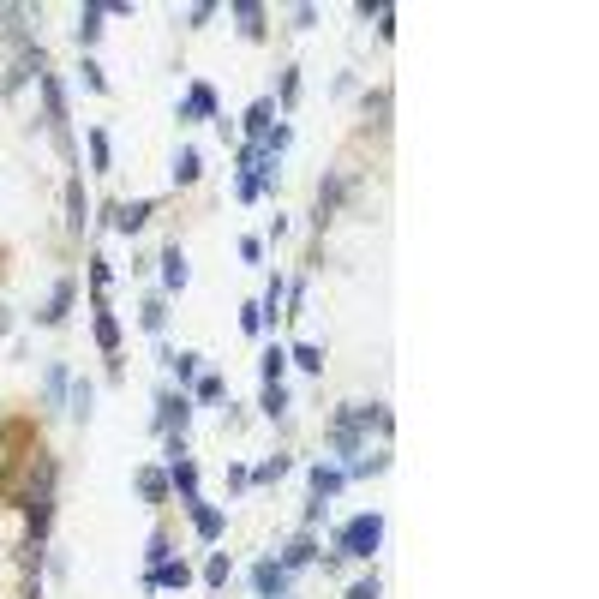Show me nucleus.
<instances>
[{
	"mask_svg": "<svg viewBox=\"0 0 599 599\" xmlns=\"http://www.w3.org/2000/svg\"><path fill=\"white\" fill-rule=\"evenodd\" d=\"M54 492H60V462L48 450H30L24 468L12 474L6 498L24 510V528H30V546H48V528H54Z\"/></svg>",
	"mask_w": 599,
	"mask_h": 599,
	"instance_id": "1",
	"label": "nucleus"
},
{
	"mask_svg": "<svg viewBox=\"0 0 599 599\" xmlns=\"http://www.w3.org/2000/svg\"><path fill=\"white\" fill-rule=\"evenodd\" d=\"M372 432L390 438V432H396V414H390L384 402H342V408L330 414V426H324V450H330V462L342 468V462H354L360 450H372Z\"/></svg>",
	"mask_w": 599,
	"mask_h": 599,
	"instance_id": "2",
	"label": "nucleus"
},
{
	"mask_svg": "<svg viewBox=\"0 0 599 599\" xmlns=\"http://www.w3.org/2000/svg\"><path fill=\"white\" fill-rule=\"evenodd\" d=\"M378 546H384V516H378V510H360V516H348V522L330 534V552H336L342 564H372Z\"/></svg>",
	"mask_w": 599,
	"mask_h": 599,
	"instance_id": "3",
	"label": "nucleus"
},
{
	"mask_svg": "<svg viewBox=\"0 0 599 599\" xmlns=\"http://www.w3.org/2000/svg\"><path fill=\"white\" fill-rule=\"evenodd\" d=\"M36 90H42V126H48V138L60 144V156L72 162V156H78V144H72V126H66V90H60V78H54V72H42V78H36Z\"/></svg>",
	"mask_w": 599,
	"mask_h": 599,
	"instance_id": "4",
	"label": "nucleus"
},
{
	"mask_svg": "<svg viewBox=\"0 0 599 599\" xmlns=\"http://www.w3.org/2000/svg\"><path fill=\"white\" fill-rule=\"evenodd\" d=\"M234 174H246V180H258L264 186V198L276 192V180H282V156H270L264 144H234Z\"/></svg>",
	"mask_w": 599,
	"mask_h": 599,
	"instance_id": "5",
	"label": "nucleus"
},
{
	"mask_svg": "<svg viewBox=\"0 0 599 599\" xmlns=\"http://www.w3.org/2000/svg\"><path fill=\"white\" fill-rule=\"evenodd\" d=\"M186 426H192V396H186V390H156L150 432H156V438H186Z\"/></svg>",
	"mask_w": 599,
	"mask_h": 599,
	"instance_id": "6",
	"label": "nucleus"
},
{
	"mask_svg": "<svg viewBox=\"0 0 599 599\" xmlns=\"http://www.w3.org/2000/svg\"><path fill=\"white\" fill-rule=\"evenodd\" d=\"M36 450V438H30V426L24 420H0V492L12 486V474L24 468V456Z\"/></svg>",
	"mask_w": 599,
	"mask_h": 599,
	"instance_id": "7",
	"label": "nucleus"
},
{
	"mask_svg": "<svg viewBox=\"0 0 599 599\" xmlns=\"http://www.w3.org/2000/svg\"><path fill=\"white\" fill-rule=\"evenodd\" d=\"M174 114H180V126H204V120L216 126V120H222V102H216V84L192 78V84L180 90V108H174Z\"/></svg>",
	"mask_w": 599,
	"mask_h": 599,
	"instance_id": "8",
	"label": "nucleus"
},
{
	"mask_svg": "<svg viewBox=\"0 0 599 599\" xmlns=\"http://www.w3.org/2000/svg\"><path fill=\"white\" fill-rule=\"evenodd\" d=\"M348 192H354V174H348V168H330V174L318 180V204H312V228H318V234H324V222L348 204Z\"/></svg>",
	"mask_w": 599,
	"mask_h": 599,
	"instance_id": "9",
	"label": "nucleus"
},
{
	"mask_svg": "<svg viewBox=\"0 0 599 599\" xmlns=\"http://www.w3.org/2000/svg\"><path fill=\"white\" fill-rule=\"evenodd\" d=\"M150 216H156V198H120V204L102 210V222H108L114 234H126V240H138V234L150 228Z\"/></svg>",
	"mask_w": 599,
	"mask_h": 599,
	"instance_id": "10",
	"label": "nucleus"
},
{
	"mask_svg": "<svg viewBox=\"0 0 599 599\" xmlns=\"http://www.w3.org/2000/svg\"><path fill=\"white\" fill-rule=\"evenodd\" d=\"M90 336H96L102 360H114V354H120V318H114L108 294H90Z\"/></svg>",
	"mask_w": 599,
	"mask_h": 599,
	"instance_id": "11",
	"label": "nucleus"
},
{
	"mask_svg": "<svg viewBox=\"0 0 599 599\" xmlns=\"http://www.w3.org/2000/svg\"><path fill=\"white\" fill-rule=\"evenodd\" d=\"M192 576H198V570H192V564H186V558L174 552L168 564L144 570V594H186V588H192Z\"/></svg>",
	"mask_w": 599,
	"mask_h": 599,
	"instance_id": "12",
	"label": "nucleus"
},
{
	"mask_svg": "<svg viewBox=\"0 0 599 599\" xmlns=\"http://www.w3.org/2000/svg\"><path fill=\"white\" fill-rule=\"evenodd\" d=\"M186 510V522H192V534L204 540V546H216L222 534H228V510L222 504H204V498H192V504H180Z\"/></svg>",
	"mask_w": 599,
	"mask_h": 599,
	"instance_id": "13",
	"label": "nucleus"
},
{
	"mask_svg": "<svg viewBox=\"0 0 599 599\" xmlns=\"http://www.w3.org/2000/svg\"><path fill=\"white\" fill-rule=\"evenodd\" d=\"M156 276H162V288H156L162 300H174V294L192 282V264H186V252H180V240H174V246H162V258H156Z\"/></svg>",
	"mask_w": 599,
	"mask_h": 599,
	"instance_id": "14",
	"label": "nucleus"
},
{
	"mask_svg": "<svg viewBox=\"0 0 599 599\" xmlns=\"http://www.w3.org/2000/svg\"><path fill=\"white\" fill-rule=\"evenodd\" d=\"M228 18H234V30H240L246 42H264V36H270V6H258V0H228Z\"/></svg>",
	"mask_w": 599,
	"mask_h": 599,
	"instance_id": "15",
	"label": "nucleus"
},
{
	"mask_svg": "<svg viewBox=\"0 0 599 599\" xmlns=\"http://www.w3.org/2000/svg\"><path fill=\"white\" fill-rule=\"evenodd\" d=\"M72 300H78V282H72V276H60V282L48 288V300H42L36 324H42V330H60V324H66V312H72Z\"/></svg>",
	"mask_w": 599,
	"mask_h": 599,
	"instance_id": "16",
	"label": "nucleus"
},
{
	"mask_svg": "<svg viewBox=\"0 0 599 599\" xmlns=\"http://www.w3.org/2000/svg\"><path fill=\"white\" fill-rule=\"evenodd\" d=\"M306 492H312V498H324V504H336V498L348 492V474L324 456V462H312V468H306Z\"/></svg>",
	"mask_w": 599,
	"mask_h": 599,
	"instance_id": "17",
	"label": "nucleus"
},
{
	"mask_svg": "<svg viewBox=\"0 0 599 599\" xmlns=\"http://www.w3.org/2000/svg\"><path fill=\"white\" fill-rule=\"evenodd\" d=\"M318 552H324V546H318V534H306V528H300V534H288V540H282L276 564L294 576V570H312V564H318Z\"/></svg>",
	"mask_w": 599,
	"mask_h": 599,
	"instance_id": "18",
	"label": "nucleus"
},
{
	"mask_svg": "<svg viewBox=\"0 0 599 599\" xmlns=\"http://www.w3.org/2000/svg\"><path fill=\"white\" fill-rule=\"evenodd\" d=\"M156 360H162V372H168L180 390H192V378L204 372V354H192V348H156Z\"/></svg>",
	"mask_w": 599,
	"mask_h": 599,
	"instance_id": "19",
	"label": "nucleus"
},
{
	"mask_svg": "<svg viewBox=\"0 0 599 599\" xmlns=\"http://www.w3.org/2000/svg\"><path fill=\"white\" fill-rule=\"evenodd\" d=\"M132 486H138V498H144L150 510H162V504L174 498V492H168V468H162V462H144V468L132 474Z\"/></svg>",
	"mask_w": 599,
	"mask_h": 599,
	"instance_id": "20",
	"label": "nucleus"
},
{
	"mask_svg": "<svg viewBox=\"0 0 599 599\" xmlns=\"http://www.w3.org/2000/svg\"><path fill=\"white\" fill-rule=\"evenodd\" d=\"M252 594H258V599H282V594H288V570H282L276 558H258V564H252Z\"/></svg>",
	"mask_w": 599,
	"mask_h": 599,
	"instance_id": "21",
	"label": "nucleus"
},
{
	"mask_svg": "<svg viewBox=\"0 0 599 599\" xmlns=\"http://www.w3.org/2000/svg\"><path fill=\"white\" fill-rule=\"evenodd\" d=\"M162 468H168V492H174L180 504L204 498V492H198V462H192V456H180V462H162Z\"/></svg>",
	"mask_w": 599,
	"mask_h": 599,
	"instance_id": "22",
	"label": "nucleus"
},
{
	"mask_svg": "<svg viewBox=\"0 0 599 599\" xmlns=\"http://www.w3.org/2000/svg\"><path fill=\"white\" fill-rule=\"evenodd\" d=\"M270 126H276V96H258V102L240 114V132H246V144H258Z\"/></svg>",
	"mask_w": 599,
	"mask_h": 599,
	"instance_id": "23",
	"label": "nucleus"
},
{
	"mask_svg": "<svg viewBox=\"0 0 599 599\" xmlns=\"http://www.w3.org/2000/svg\"><path fill=\"white\" fill-rule=\"evenodd\" d=\"M90 222H96V210H90V198H84V180L72 174V180H66V228H72V234H84Z\"/></svg>",
	"mask_w": 599,
	"mask_h": 599,
	"instance_id": "24",
	"label": "nucleus"
},
{
	"mask_svg": "<svg viewBox=\"0 0 599 599\" xmlns=\"http://www.w3.org/2000/svg\"><path fill=\"white\" fill-rule=\"evenodd\" d=\"M186 396H192V408H222V402H228V378H222V372H198Z\"/></svg>",
	"mask_w": 599,
	"mask_h": 599,
	"instance_id": "25",
	"label": "nucleus"
},
{
	"mask_svg": "<svg viewBox=\"0 0 599 599\" xmlns=\"http://www.w3.org/2000/svg\"><path fill=\"white\" fill-rule=\"evenodd\" d=\"M102 18H108V12H102L96 0H90V6H78V24H72V36H78V48H84V54H90V48L102 42V30H108Z\"/></svg>",
	"mask_w": 599,
	"mask_h": 599,
	"instance_id": "26",
	"label": "nucleus"
},
{
	"mask_svg": "<svg viewBox=\"0 0 599 599\" xmlns=\"http://www.w3.org/2000/svg\"><path fill=\"white\" fill-rule=\"evenodd\" d=\"M168 174H174V186H180V192H186V186H198V180H204V156H198V144H180Z\"/></svg>",
	"mask_w": 599,
	"mask_h": 599,
	"instance_id": "27",
	"label": "nucleus"
},
{
	"mask_svg": "<svg viewBox=\"0 0 599 599\" xmlns=\"http://www.w3.org/2000/svg\"><path fill=\"white\" fill-rule=\"evenodd\" d=\"M84 156H90V174H114V144H108V132H102V126H90V132H84Z\"/></svg>",
	"mask_w": 599,
	"mask_h": 599,
	"instance_id": "28",
	"label": "nucleus"
},
{
	"mask_svg": "<svg viewBox=\"0 0 599 599\" xmlns=\"http://www.w3.org/2000/svg\"><path fill=\"white\" fill-rule=\"evenodd\" d=\"M288 378V342H264L258 354V384H282Z\"/></svg>",
	"mask_w": 599,
	"mask_h": 599,
	"instance_id": "29",
	"label": "nucleus"
},
{
	"mask_svg": "<svg viewBox=\"0 0 599 599\" xmlns=\"http://www.w3.org/2000/svg\"><path fill=\"white\" fill-rule=\"evenodd\" d=\"M342 474H348V486H354V480H372V474H390V450H360L354 462H342Z\"/></svg>",
	"mask_w": 599,
	"mask_h": 599,
	"instance_id": "30",
	"label": "nucleus"
},
{
	"mask_svg": "<svg viewBox=\"0 0 599 599\" xmlns=\"http://www.w3.org/2000/svg\"><path fill=\"white\" fill-rule=\"evenodd\" d=\"M138 330H144V336H162V330H168V300H162V294H144V300H138Z\"/></svg>",
	"mask_w": 599,
	"mask_h": 599,
	"instance_id": "31",
	"label": "nucleus"
},
{
	"mask_svg": "<svg viewBox=\"0 0 599 599\" xmlns=\"http://www.w3.org/2000/svg\"><path fill=\"white\" fill-rule=\"evenodd\" d=\"M66 414H72L78 426L96 414V384H90V378H72V390H66Z\"/></svg>",
	"mask_w": 599,
	"mask_h": 599,
	"instance_id": "32",
	"label": "nucleus"
},
{
	"mask_svg": "<svg viewBox=\"0 0 599 599\" xmlns=\"http://www.w3.org/2000/svg\"><path fill=\"white\" fill-rule=\"evenodd\" d=\"M246 474H252V486H282V480L294 474V456H282V450H276V456H264V462H258V468H246Z\"/></svg>",
	"mask_w": 599,
	"mask_h": 599,
	"instance_id": "33",
	"label": "nucleus"
},
{
	"mask_svg": "<svg viewBox=\"0 0 599 599\" xmlns=\"http://www.w3.org/2000/svg\"><path fill=\"white\" fill-rule=\"evenodd\" d=\"M288 366H300L306 378H324V348L318 342H288Z\"/></svg>",
	"mask_w": 599,
	"mask_h": 599,
	"instance_id": "34",
	"label": "nucleus"
},
{
	"mask_svg": "<svg viewBox=\"0 0 599 599\" xmlns=\"http://www.w3.org/2000/svg\"><path fill=\"white\" fill-rule=\"evenodd\" d=\"M66 390H72V372L54 360V366L42 372V402H48V408H66Z\"/></svg>",
	"mask_w": 599,
	"mask_h": 599,
	"instance_id": "35",
	"label": "nucleus"
},
{
	"mask_svg": "<svg viewBox=\"0 0 599 599\" xmlns=\"http://www.w3.org/2000/svg\"><path fill=\"white\" fill-rule=\"evenodd\" d=\"M282 300H288V276H270V282H264V300H258V312H264V330L282 318Z\"/></svg>",
	"mask_w": 599,
	"mask_h": 599,
	"instance_id": "36",
	"label": "nucleus"
},
{
	"mask_svg": "<svg viewBox=\"0 0 599 599\" xmlns=\"http://www.w3.org/2000/svg\"><path fill=\"white\" fill-rule=\"evenodd\" d=\"M198 576H204V588H216V594H222V588H228V582H234V558H228V552H210V558H204V570H198Z\"/></svg>",
	"mask_w": 599,
	"mask_h": 599,
	"instance_id": "37",
	"label": "nucleus"
},
{
	"mask_svg": "<svg viewBox=\"0 0 599 599\" xmlns=\"http://www.w3.org/2000/svg\"><path fill=\"white\" fill-rule=\"evenodd\" d=\"M258 414H264V420H282V414H288V384H258Z\"/></svg>",
	"mask_w": 599,
	"mask_h": 599,
	"instance_id": "38",
	"label": "nucleus"
},
{
	"mask_svg": "<svg viewBox=\"0 0 599 599\" xmlns=\"http://www.w3.org/2000/svg\"><path fill=\"white\" fill-rule=\"evenodd\" d=\"M174 558V534L168 528H150V540H144V570H156V564H168Z\"/></svg>",
	"mask_w": 599,
	"mask_h": 599,
	"instance_id": "39",
	"label": "nucleus"
},
{
	"mask_svg": "<svg viewBox=\"0 0 599 599\" xmlns=\"http://www.w3.org/2000/svg\"><path fill=\"white\" fill-rule=\"evenodd\" d=\"M300 102V66H282V78H276V114H288Z\"/></svg>",
	"mask_w": 599,
	"mask_h": 599,
	"instance_id": "40",
	"label": "nucleus"
},
{
	"mask_svg": "<svg viewBox=\"0 0 599 599\" xmlns=\"http://www.w3.org/2000/svg\"><path fill=\"white\" fill-rule=\"evenodd\" d=\"M366 126H378V132L390 126V90H384V84H378V90H366Z\"/></svg>",
	"mask_w": 599,
	"mask_h": 599,
	"instance_id": "41",
	"label": "nucleus"
},
{
	"mask_svg": "<svg viewBox=\"0 0 599 599\" xmlns=\"http://www.w3.org/2000/svg\"><path fill=\"white\" fill-rule=\"evenodd\" d=\"M78 78H84V90H90V96H108V72H102V60H96V54H84Z\"/></svg>",
	"mask_w": 599,
	"mask_h": 599,
	"instance_id": "42",
	"label": "nucleus"
},
{
	"mask_svg": "<svg viewBox=\"0 0 599 599\" xmlns=\"http://www.w3.org/2000/svg\"><path fill=\"white\" fill-rule=\"evenodd\" d=\"M258 144H264L270 156H288V144H294V126H288V120H276V126H270V132H264Z\"/></svg>",
	"mask_w": 599,
	"mask_h": 599,
	"instance_id": "43",
	"label": "nucleus"
},
{
	"mask_svg": "<svg viewBox=\"0 0 599 599\" xmlns=\"http://www.w3.org/2000/svg\"><path fill=\"white\" fill-rule=\"evenodd\" d=\"M108 282H114V264L102 252H90V294H108Z\"/></svg>",
	"mask_w": 599,
	"mask_h": 599,
	"instance_id": "44",
	"label": "nucleus"
},
{
	"mask_svg": "<svg viewBox=\"0 0 599 599\" xmlns=\"http://www.w3.org/2000/svg\"><path fill=\"white\" fill-rule=\"evenodd\" d=\"M282 318H306V276L288 282V300H282Z\"/></svg>",
	"mask_w": 599,
	"mask_h": 599,
	"instance_id": "45",
	"label": "nucleus"
},
{
	"mask_svg": "<svg viewBox=\"0 0 599 599\" xmlns=\"http://www.w3.org/2000/svg\"><path fill=\"white\" fill-rule=\"evenodd\" d=\"M342 599H384V576L372 570V576H360V582H348V594Z\"/></svg>",
	"mask_w": 599,
	"mask_h": 599,
	"instance_id": "46",
	"label": "nucleus"
},
{
	"mask_svg": "<svg viewBox=\"0 0 599 599\" xmlns=\"http://www.w3.org/2000/svg\"><path fill=\"white\" fill-rule=\"evenodd\" d=\"M216 12H222L216 0H198V6H186V30H204V24H210Z\"/></svg>",
	"mask_w": 599,
	"mask_h": 599,
	"instance_id": "47",
	"label": "nucleus"
},
{
	"mask_svg": "<svg viewBox=\"0 0 599 599\" xmlns=\"http://www.w3.org/2000/svg\"><path fill=\"white\" fill-rule=\"evenodd\" d=\"M240 330H246L252 342L264 336V312H258V300H246V306H240Z\"/></svg>",
	"mask_w": 599,
	"mask_h": 599,
	"instance_id": "48",
	"label": "nucleus"
},
{
	"mask_svg": "<svg viewBox=\"0 0 599 599\" xmlns=\"http://www.w3.org/2000/svg\"><path fill=\"white\" fill-rule=\"evenodd\" d=\"M240 492H252V474H246V462H228V498H240Z\"/></svg>",
	"mask_w": 599,
	"mask_h": 599,
	"instance_id": "49",
	"label": "nucleus"
},
{
	"mask_svg": "<svg viewBox=\"0 0 599 599\" xmlns=\"http://www.w3.org/2000/svg\"><path fill=\"white\" fill-rule=\"evenodd\" d=\"M324 516H330V504H324V498H306V516H300V528H306V534H318V522H324Z\"/></svg>",
	"mask_w": 599,
	"mask_h": 599,
	"instance_id": "50",
	"label": "nucleus"
},
{
	"mask_svg": "<svg viewBox=\"0 0 599 599\" xmlns=\"http://www.w3.org/2000/svg\"><path fill=\"white\" fill-rule=\"evenodd\" d=\"M372 24H378V42H396V6H390V0H384V12H378Z\"/></svg>",
	"mask_w": 599,
	"mask_h": 599,
	"instance_id": "51",
	"label": "nucleus"
},
{
	"mask_svg": "<svg viewBox=\"0 0 599 599\" xmlns=\"http://www.w3.org/2000/svg\"><path fill=\"white\" fill-rule=\"evenodd\" d=\"M234 198H240V204H258V198H264V186H258V180H246V174H234Z\"/></svg>",
	"mask_w": 599,
	"mask_h": 599,
	"instance_id": "52",
	"label": "nucleus"
},
{
	"mask_svg": "<svg viewBox=\"0 0 599 599\" xmlns=\"http://www.w3.org/2000/svg\"><path fill=\"white\" fill-rule=\"evenodd\" d=\"M240 258H246V264H264V240H258V234H246V240H240Z\"/></svg>",
	"mask_w": 599,
	"mask_h": 599,
	"instance_id": "53",
	"label": "nucleus"
},
{
	"mask_svg": "<svg viewBox=\"0 0 599 599\" xmlns=\"http://www.w3.org/2000/svg\"><path fill=\"white\" fill-rule=\"evenodd\" d=\"M318 24V6H294V30H312Z\"/></svg>",
	"mask_w": 599,
	"mask_h": 599,
	"instance_id": "54",
	"label": "nucleus"
}]
</instances>
